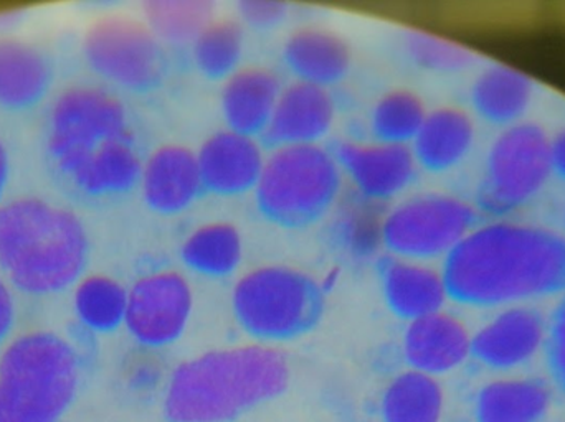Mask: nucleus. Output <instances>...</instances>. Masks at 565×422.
<instances>
[{
    "label": "nucleus",
    "mask_w": 565,
    "mask_h": 422,
    "mask_svg": "<svg viewBox=\"0 0 565 422\" xmlns=\"http://www.w3.org/2000/svg\"><path fill=\"white\" fill-rule=\"evenodd\" d=\"M448 299L500 307L565 294V236L527 223L478 225L444 259Z\"/></svg>",
    "instance_id": "nucleus-1"
},
{
    "label": "nucleus",
    "mask_w": 565,
    "mask_h": 422,
    "mask_svg": "<svg viewBox=\"0 0 565 422\" xmlns=\"http://www.w3.org/2000/svg\"><path fill=\"white\" fill-rule=\"evenodd\" d=\"M286 355L271 345L212 350L175 368L166 393L172 422H225L288 387Z\"/></svg>",
    "instance_id": "nucleus-2"
},
{
    "label": "nucleus",
    "mask_w": 565,
    "mask_h": 422,
    "mask_svg": "<svg viewBox=\"0 0 565 422\" xmlns=\"http://www.w3.org/2000/svg\"><path fill=\"white\" fill-rule=\"evenodd\" d=\"M89 238L68 208L40 197L0 204V274L30 295H52L82 279Z\"/></svg>",
    "instance_id": "nucleus-3"
},
{
    "label": "nucleus",
    "mask_w": 565,
    "mask_h": 422,
    "mask_svg": "<svg viewBox=\"0 0 565 422\" xmlns=\"http://www.w3.org/2000/svg\"><path fill=\"white\" fill-rule=\"evenodd\" d=\"M79 385L75 348L52 332H30L0 358V422H58Z\"/></svg>",
    "instance_id": "nucleus-4"
},
{
    "label": "nucleus",
    "mask_w": 565,
    "mask_h": 422,
    "mask_svg": "<svg viewBox=\"0 0 565 422\" xmlns=\"http://www.w3.org/2000/svg\"><path fill=\"white\" fill-rule=\"evenodd\" d=\"M338 159L321 144L281 145L265 158L255 204L285 228L312 225L331 210L341 192Z\"/></svg>",
    "instance_id": "nucleus-5"
},
{
    "label": "nucleus",
    "mask_w": 565,
    "mask_h": 422,
    "mask_svg": "<svg viewBox=\"0 0 565 422\" xmlns=\"http://www.w3.org/2000/svg\"><path fill=\"white\" fill-rule=\"evenodd\" d=\"M241 327L262 342H281L308 332L321 314L318 282L288 264H264L242 274L232 289Z\"/></svg>",
    "instance_id": "nucleus-6"
},
{
    "label": "nucleus",
    "mask_w": 565,
    "mask_h": 422,
    "mask_svg": "<svg viewBox=\"0 0 565 422\" xmlns=\"http://www.w3.org/2000/svg\"><path fill=\"white\" fill-rule=\"evenodd\" d=\"M131 136L118 96L98 86H73L56 98L46 126V158L66 185L109 144Z\"/></svg>",
    "instance_id": "nucleus-7"
},
{
    "label": "nucleus",
    "mask_w": 565,
    "mask_h": 422,
    "mask_svg": "<svg viewBox=\"0 0 565 422\" xmlns=\"http://www.w3.org/2000/svg\"><path fill=\"white\" fill-rule=\"evenodd\" d=\"M553 174L551 138L543 126L521 121L488 149L477 192L480 210L503 216L536 201Z\"/></svg>",
    "instance_id": "nucleus-8"
},
{
    "label": "nucleus",
    "mask_w": 565,
    "mask_h": 422,
    "mask_svg": "<svg viewBox=\"0 0 565 422\" xmlns=\"http://www.w3.org/2000/svg\"><path fill=\"white\" fill-rule=\"evenodd\" d=\"M478 225V208L457 195H412L385 213L382 245L395 258L445 259Z\"/></svg>",
    "instance_id": "nucleus-9"
},
{
    "label": "nucleus",
    "mask_w": 565,
    "mask_h": 422,
    "mask_svg": "<svg viewBox=\"0 0 565 422\" xmlns=\"http://www.w3.org/2000/svg\"><path fill=\"white\" fill-rule=\"evenodd\" d=\"M83 55L96 75L132 93L154 89L164 78L162 43L145 20L106 15L83 39Z\"/></svg>",
    "instance_id": "nucleus-10"
},
{
    "label": "nucleus",
    "mask_w": 565,
    "mask_h": 422,
    "mask_svg": "<svg viewBox=\"0 0 565 422\" xmlns=\"http://www.w3.org/2000/svg\"><path fill=\"white\" fill-rule=\"evenodd\" d=\"M194 309V289L188 275L161 269L141 275L128 289L125 325L145 348H161L181 338Z\"/></svg>",
    "instance_id": "nucleus-11"
},
{
    "label": "nucleus",
    "mask_w": 565,
    "mask_h": 422,
    "mask_svg": "<svg viewBox=\"0 0 565 422\" xmlns=\"http://www.w3.org/2000/svg\"><path fill=\"white\" fill-rule=\"evenodd\" d=\"M334 155L359 197L374 204L398 197L417 177L418 164L411 145L375 139L344 141Z\"/></svg>",
    "instance_id": "nucleus-12"
},
{
    "label": "nucleus",
    "mask_w": 565,
    "mask_h": 422,
    "mask_svg": "<svg viewBox=\"0 0 565 422\" xmlns=\"http://www.w3.org/2000/svg\"><path fill=\"white\" fill-rule=\"evenodd\" d=\"M264 149L254 136L225 128L212 132L198 151L204 191L218 197L254 192L265 165Z\"/></svg>",
    "instance_id": "nucleus-13"
},
{
    "label": "nucleus",
    "mask_w": 565,
    "mask_h": 422,
    "mask_svg": "<svg viewBox=\"0 0 565 422\" xmlns=\"http://www.w3.org/2000/svg\"><path fill=\"white\" fill-rule=\"evenodd\" d=\"M547 322L536 309L511 305L471 337V357L507 371L533 360L546 345Z\"/></svg>",
    "instance_id": "nucleus-14"
},
{
    "label": "nucleus",
    "mask_w": 565,
    "mask_h": 422,
    "mask_svg": "<svg viewBox=\"0 0 565 422\" xmlns=\"http://www.w3.org/2000/svg\"><path fill=\"white\" fill-rule=\"evenodd\" d=\"M142 201L159 215H181L204 194L198 152L182 144H162L142 161Z\"/></svg>",
    "instance_id": "nucleus-15"
},
{
    "label": "nucleus",
    "mask_w": 565,
    "mask_h": 422,
    "mask_svg": "<svg viewBox=\"0 0 565 422\" xmlns=\"http://www.w3.org/2000/svg\"><path fill=\"white\" fill-rule=\"evenodd\" d=\"M335 112L329 88L295 79L282 86L264 139L274 148L319 144L334 126Z\"/></svg>",
    "instance_id": "nucleus-16"
},
{
    "label": "nucleus",
    "mask_w": 565,
    "mask_h": 422,
    "mask_svg": "<svg viewBox=\"0 0 565 422\" xmlns=\"http://www.w3.org/2000/svg\"><path fill=\"white\" fill-rule=\"evenodd\" d=\"M282 89L270 66L245 65L222 82L221 111L225 125L242 134L264 136Z\"/></svg>",
    "instance_id": "nucleus-17"
},
{
    "label": "nucleus",
    "mask_w": 565,
    "mask_h": 422,
    "mask_svg": "<svg viewBox=\"0 0 565 422\" xmlns=\"http://www.w3.org/2000/svg\"><path fill=\"white\" fill-rule=\"evenodd\" d=\"M404 355L414 370L437 377L457 370L471 357V335L460 318L438 311L408 322Z\"/></svg>",
    "instance_id": "nucleus-18"
},
{
    "label": "nucleus",
    "mask_w": 565,
    "mask_h": 422,
    "mask_svg": "<svg viewBox=\"0 0 565 422\" xmlns=\"http://www.w3.org/2000/svg\"><path fill=\"white\" fill-rule=\"evenodd\" d=\"M282 59L299 82L329 86L342 82L352 65L348 40L322 25H301L282 43Z\"/></svg>",
    "instance_id": "nucleus-19"
},
{
    "label": "nucleus",
    "mask_w": 565,
    "mask_h": 422,
    "mask_svg": "<svg viewBox=\"0 0 565 422\" xmlns=\"http://www.w3.org/2000/svg\"><path fill=\"white\" fill-rule=\"evenodd\" d=\"M53 63L35 43L13 36L0 39V108L29 111L49 95Z\"/></svg>",
    "instance_id": "nucleus-20"
},
{
    "label": "nucleus",
    "mask_w": 565,
    "mask_h": 422,
    "mask_svg": "<svg viewBox=\"0 0 565 422\" xmlns=\"http://www.w3.org/2000/svg\"><path fill=\"white\" fill-rule=\"evenodd\" d=\"M475 141L477 126L470 112L458 106H440L428 111L411 148L418 167L445 174L470 155Z\"/></svg>",
    "instance_id": "nucleus-21"
},
{
    "label": "nucleus",
    "mask_w": 565,
    "mask_h": 422,
    "mask_svg": "<svg viewBox=\"0 0 565 422\" xmlns=\"http://www.w3.org/2000/svg\"><path fill=\"white\" fill-rule=\"evenodd\" d=\"M381 281L385 302L397 317L412 322L444 311V275L427 262L391 256L382 264Z\"/></svg>",
    "instance_id": "nucleus-22"
},
{
    "label": "nucleus",
    "mask_w": 565,
    "mask_h": 422,
    "mask_svg": "<svg viewBox=\"0 0 565 422\" xmlns=\"http://www.w3.org/2000/svg\"><path fill=\"white\" fill-rule=\"evenodd\" d=\"M533 96V79L503 63L481 69L470 88V102L478 118L504 129L523 121Z\"/></svg>",
    "instance_id": "nucleus-23"
},
{
    "label": "nucleus",
    "mask_w": 565,
    "mask_h": 422,
    "mask_svg": "<svg viewBox=\"0 0 565 422\" xmlns=\"http://www.w3.org/2000/svg\"><path fill=\"white\" fill-rule=\"evenodd\" d=\"M245 256L244 236L231 221L202 223L181 245L185 268L202 278L224 279L241 268Z\"/></svg>",
    "instance_id": "nucleus-24"
},
{
    "label": "nucleus",
    "mask_w": 565,
    "mask_h": 422,
    "mask_svg": "<svg viewBox=\"0 0 565 422\" xmlns=\"http://www.w3.org/2000/svg\"><path fill=\"white\" fill-rule=\"evenodd\" d=\"M551 407V390L544 381L498 380L478 394L477 422H540Z\"/></svg>",
    "instance_id": "nucleus-25"
},
{
    "label": "nucleus",
    "mask_w": 565,
    "mask_h": 422,
    "mask_svg": "<svg viewBox=\"0 0 565 422\" xmlns=\"http://www.w3.org/2000/svg\"><path fill=\"white\" fill-rule=\"evenodd\" d=\"M444 404V388L437 377L411 368L385 388L382 414L385 422H440Z\"/></svg>",
    "instance_id": "nucleus-26"
},
{
    "label": "nucleus",
    "mask_w": 565,
    "mask_h": 422,
    "mask_svg": "<svg viewBox=\"0 0 565 422\" xmlns=\"http://www.w3.org/2000/svg\"><path fill=\"white\" fill-rule=\"evenodd\" d=\"M73 307L86 328L109 334L125 324L128 289L111 275H85L76 282Z\"/></svg>",
    "instance_id": "nucleus-27"
},
{
    "label": "nucleus",
    "mask_w": 565,
    "mask_h": 422,
    "mask_svg": "<svg viewBox=\"0 0 565 422\" xmlns=\"http://www.w3.org/2000/svg\"><path fill=\"white\" fill-rule=\"evenodd\" d=\"M146 25L161 43L192 45L202 30L217 19L211 0H148L142 3Z\"/></svg>",
    "instance_id": "nucleus-28"
},
{
    "label": "nucleus",
    "mask_w": 565,
    "mask_h": 422,
    "mask_svg": "<svg viewBox=\"0 0 565 422\" xmlns=\"http://www.w3.org/2000/svg\"><path fill=\"white\" fill-rule=\"evenodd\" d=\"M195 68L209 79H221L241 68L245 50V30L238 19L212 20L192 42Z\"/></svg>",
    "instance_id": "nucleus-29"
},
{
    "label": "nucleus",
    "mask_w": 565,
    "mask_h": 422,
    "mask_svg": "<svg viewBox=\"0 0 565 422\" xmlns=\"http://www.w3.org/2000/svg\"><path fill=\"white\" fill-rule=\"evenodd\" d=\"M428 109L414 89L394 88L379 96L369 116L375 141L411 145L420 131Z\"/></svg>",
    "instance_id": "nucleus-30"
},
{
    "label": "nucleus",
    "mask_w": 565,
    "mask_h": 422,
    "mask_svg": "<svg viewBox=\"0 0 565 422\" xmlns=\"http://www.w3.org/2000/svg\"><path fill=\"white\" fill-rule=\"evenodd\" d=\"M404 46L408 58L428 72L460 73L478 62L473 50L425 30H408Z\"/></svg>",
    "instance_id": "nucleus-31"
},
{
    "label": "nucleus",
    "mask_w": 565,
    "mask_h": 422,
    "mask_svg": "<svg viewBox=\"0 0 565 422\" xmlns=\"http://www.w3.org/2000/svg\"><path fill=\"white\" fill-rule=\"evenodd\" d=\"M371 205H374V202L365 198H362V204H352L344 210L341 223L342 235L349 248L361 255H369L377 245H382V221L385 215H375Z\"/></svg>",
    "instance_id": "nucleus-32"
},
{
    "label": "nucleus",
    "mask_w": 565,
    "mask_h": 422,
    "mask_svg": "<svg viewBox=\"0 0 565 422\" xmlns=\"http://www.w3.org/2000/svg\"><path fill=\"white\" fill-rule=\"evenodd\" d=\"M544 347H546L551 377L565 394V295L554 309L551 321L547 322V337Z\"/></svg>",
    "instance_id": "nucleus-33"
},
{
    "label": "nucleus",
    "mask_w": 565,
    "mask_h": 422,
    "mask_svg": "<svg viewBox=\"0 0 565 422\" xmlns=\"http://www.w3.org/2000/svg\"><path fill=\"white\" fill-rule=\"evenodd\" d=\"M242 25L257 30H274L288 17V6L280 0H242L238 2Z\"/></svg>",
    "instance_id": "nucleus-34"
},
{
    "label": "nucleus",
    "mask_w": 565,
    "mask_h": 422,
    "mask_svg": "<svg viewBox=\"0 0 565 422\" xmlns=\"http://www.w3.org/2000/svg\"><path fill=\"white\" fill-rule=\"evenodd\" d=\"M15 322V304L9 282L0 274V344L9 337Z\"/></svg>",
    "instance_id": "nucleus-35"
},
{
    "label": "nucleus",
    "mask_w": 565,
    "mask_h": 422,
    "mask_svg": "<svg viewBox=\"0 0 565 422\" xmlns=\"http://www.w3.org/2000/svg\"><path fill=\"white\" fill-rule=\"evenodd\" d=\"M159 371L158 365L152 360H138L129 368V383L135 388H151L158 383Z\"/></svg>",
    "instance_id": "nucleus-36"
},
{
    "label": "nucleus",
    "mask_w": 565,
    "mask_h": 422,
    "mask_svg": "<svg viewBox=\"0 0 565 422\" xmlns=\"http://www.w3.org/2000/svg\"><path fill=\"white\" fill-rule=\"evenodd\" d=\"M551 161L554 177L565 182V128L551 138Z\"/></svg>",
    "instance_id": "nucleus-37"
},
{
    "label": "nucleus",
    "mask_w": 565,
    "mask_h": 422,
    "mask_svg": "<svg viewBox=\"0 0 565 422\" xmlns=\"http://www.w3.org/2000/svg\"><path fill=\"white\" fill-rule=\"evenodd\" d=\"M10 172H12V167H10L9 151H7L6 144L0 141V201H2L7 185H9Z\"/></svg>",
    "instance_id": "nucleus-38"
},
{
    "label": "nucleus",
    "mask_w": 565,
    "mask_h": 422,
    "mask_svg": "<svg viewBox=\"0 0 565 422\" xmlns=\"http://www.w3.org/2000/svg\"><path fill=\"white\" fill-rule=\"evenodd\" d=\"M564 226H565V208H564Z\"/></svg>",
    "instance_id": "nucleus-39"
}]
</instances>
